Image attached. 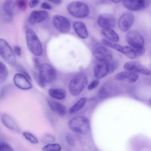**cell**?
Masks as SVG:
<instances>
[{
  "mask_svg": "<svg viewBox=\"0 0 151 151\" xmlns=\"http://www.w3.org/2000/svg\"><path fill=\"white\" fill-rule=\"evenodd\" d=\"M116 91V87L112 82H106L99 90L98 96L101 99H106L111 96Z\"/></svg>",
  "mask_w": 151,
  "mask_h": 151,
  "instance_id": "13",
  "label": "cell"
},
{
  "mask_svg": "<svg viewBox=\"0 0 151 151\" xmlns=\"http://www.w3.org/2000/svg\"><path fill=\"white\" fill-rule=\"evenodd\" d=\"M32 73L34 78L38 85L41 87H45V82L40 74L35 71H33Z\"/></svg>",
  "mask_w": 151,
  "mask_h": 151,
  "instance_id": "31",
  "label": "cell"
},
{
  "mask_svg": "<svg viewBox=\"0 0 151 151\" xmlns=\"http://www.w3.org/2000/svg\"><path fill=\"white\" fill-rule=\"evenodd\" d=\"M107 62H102L97 63L95 66L93 74L97 79L102 78L106 76L108 73Z\"/></svg>",
  "mask_w": 151,
  "mask_h": 151,
  "instance_id": "19",
  "label": "cell"
},
{
  "mask_svg": "<svg viewBox=\"0 0 151 151\" xmlns=\"http://www.w3.org/2000/svg\"><path fill=\"white\" fill-rule=\"evenodd\" d=\"M86 101L87 99L86 97L81 98L70 108L69 113L70 114L73 113L80 110L85 104Z\"/></svg>",
  "mask_w": 151,
  "mask_h": 151,
  "instance_id": "25",
  "label": "cell"
},
{
  "mask_svg": "<svg viewBox=\"0 0 151 151\" xmlns=\"http://www.w3.org/2000/svg\"><path fill=\"white\" fill-rule=\"evenodd\" d=\"M52 22L55 28L62 33H66L70 30V22L65 17L59 15H55L52 18Z\"/></svg>",
  "mask_w": 151,
  "mask_h": 151,
  "instance_id": "9",
  "label": "cell"
},
{
  "mask_svg": "<svg viewBox=\"0 0 151 151\" xmlns=\"http://www.w3.org/2000/svg\"><path fill=\"white\" fill-rule=\"evenodd\" d=\"M12 0H5L3 5V9L6 19L9 21L12 17Z\"/></svg>",
  "mask_w": 151,
  "mask_h": 151,
  "instance_id": "24",
  "label": "cell"
},
{
  "mask_svg": "<svg viewBox=\"0 0 151 151\" xmlns=\"http://www.w3.org/2000/svg\"><path fill=\"white\" fill-rule=\"evenodd\" d=\"M49 93L52 97L60 100L64 99L66 96V91L60 88H52L49 90Z\"/></svg>",
  "mask_w": 151,
  "mask_h": 151,
  "instance_id": "23",
  "label": "cell"
},
{
  "mask_svg": "<svg viewBox=\"0 0 151 151\" xmlns=\"http://www.w3.org/2000/svg\"><path fill=\"white\" fill-rule=\"evenodd\" d=\"M0 55L9 64L12 66L15 65V58L11 47L5 40L2 39H0Z\"/></svg>",
  "mask_w": 151,
  "mask_h": 151,
  "instance_id": "5",
  "label": "cell"
},
{
  "mask_svg": "<svg viewBox=\"0 0 151 151\" xmlns=\"http://www.w3.org/2000/svg\"><path fill=\"white\" fill-rule=\"evenodd\" d=\"M99 84V81L98 80H93L88 86V88L89 90L93 89L98 86Z\"/></svg>",
  "mask_w": 151,
  "mask_h": 151,
  "instance_id": "38",
  "label": "cell"
},
{
  "mask_svg": "<svg viewBox=\"0 0 151 151\" xmlns=\"http://www.w3.org/2000/svg\"><path fill=\"white\" fill-rule=\"evenodd\" d=\"M16 4L19 9L21 10L25 9L27 6L26 0H16Z\"/></svg>",
  "mask_w": 151,
  "mask_h": 151,
  "instance_id": "35",
  "label": "cell"
},
{
  "mask_svg": "<svg viewBox=\"0 0 151 151\" xmlns=\"http://www.w3.org/2000/svg\"><path fill=\"white\" fill-rule=\"evenodd\" d=\"M66 139L68 142L71 145L74 146L75 142L73 138L70 135H68L66 136Z\"/></svg>",
  "mask_w": 151,
  "mask_h": 151,
  "instance_id": "39",
  "label": "cell"
},
{
  "mask_svg": "<svg viewBox=\"0 0 151 151\" xmlns=\"http://www.w3.org/2000/svg\"><path fill=\"white\" fill-rule=\"evenodd\" d=\"M93 1L97 4H100L103 3L104 0H92Z\"/></svg>",
  "mask_w": 151,
  "mask_h": 151,
  "instance_id": "45",
  "label": "cell"
},
{
  "mask_svg": "<svg viewBox=\"0 0 151 151\" xmlns=\"http://www.w3.org/2000/svg\"><path fill=\"white\" fill-rule=\"evenodd\" d=\"M118 64L117 61L115 60H111L107 62V67L108 73L112 74L116 69L118 67Z\"/></svg>",
  "mask_w": 151,
  "mask_h": 151,
  "instance_id": "30",
  "label": "cell"
},
{
  "mask_svg": "<svg viewBox=\"0 0 151 151\" xmlns=\"http://www.w3.org/2000/svg\"><path fill=\"white\" fill-rule=\"evenodd\" d=\"M14 51L15 54L18 56H20L21 53V48L18 46H16L14 47Z\"/></svg>",
  "mask_w": 151,
  "mask_h": 151,
  "instance_id": "43",
  "label": "cell"
},
{
  "mask_svg": "<svg viewBox=\"0 0 151 151\" xmlns=\"http://www.w3.org/2000/svg\"><path fill=\"white\" fill-rule=\"evenodd\" d=\"M126 40L129 44L134 49L144 47V38L139 31L135 30L129 32L126 35Z\"/></svg>",
  "mask_w": 151,
  "mask_h": 151,
  "instance_id": "7",
  "label": "cell"
},
{
  "mask_svg": "<svg viewBox=\"0 0 151 151\" xmlns=\"http://www.w3.org/2000/svg\"><path fill=\"white\" fill-rule=\"evenodd\" d=\"M47 101L50 107L53 111L60 115H65L67 109L65 105L50 98H48Z\"/></svg>",
  "mask_w": 151,
  "mask_h": 151,
  "instance_id": "18",
  "label": "cell"
},
{
  "mask_svg": "<svg viewBox=\"0 0 151 151\" xmlns=\"http://www.w3.org/2000/svg\"><path fill=\"white\" fill-rule=\"evenodd\" d=\"M48 15V13L45 10L34 11L29 17V21L31 24L35 25L45 21Z\"/></svg>",
  "mask_w": 151,
  "mask_h": 151,
  "instance_id": "17",
  "label": "cell"
},
{
  "mask_svg": "<svg viewBox=\"0 0 151 151\" xmlns=\"http://www.w3.org/2000/svg\"><path fill=\"white\" fill-rule=\"evenodd\" d=\"M88 79L87 75L81 73L74 76L69 84V91L72 96H76L80 94L87 86Z\"/></svg>",
  "mask_w": 151,
  "mask_h": 151,
  "instance_id": "1",
  "label": "cell"
},
{
  "mask_svg": "<svg viewBox=\"0 0 151 151\" xmlns=\"http://www.w3.org/2000/svg\"><path fill=\"white\" fill-rule=\"evenodd\" d=\"M61 146L59 144L51 143L43 147L42 150L44 151H59L61 150Z\"/></svg>",
  "mask_w": 151,
  "mask_h": 151,
  "instance_id": "29",
  "label": "cell"
},
{
  "mask_svg": "<svg viewBox=\"0 0 151 151\" xmlns=\"http://www.w3.org/2000/svg\"><path fill=\"white\" fill-rule=\"evenodd\" d=\"M67 9L71 15L77 18L85 17L89 13V9L88 5L81 1L71 2L67 6Z\"/></svg>",
  "mask_w": 151,
  "mask_h": 151,
  "instance_id": "4",
  "label": "cell"
},
{
  "mask_svg": "<svg viewBox=\"0 0 151 151\" xmlns=\"http://www.w3.org/2000/svg\"><path fill=\"white\" fill-rule=\"evenodd\" d=\"M55 141L54 137L50 134H46L45 135L42 139V142L46 144L52 143Z\"/></svg>",
  "mask_w": 151,
  "mask_h": 151,
  "instance_id": "33",
  "label": "cell"
},
{
  "mask_svg": "<svg viewBox=\"0 0 151 151\" xmlns=\"http://www.w3.org/2000/svg\"><path fill=\"white\" fill-rule=\"evenodd\" d=\"M14 81L15 85L21 89L27 90L32 88V85L29 80L22 74H15L14 76Z\"/></svg>",
  "mask_w": 151,
  "mask_h": 151,
  "instance_id": "16",
  "label": "cell"
},
{
  "mask_svg": "<svg viewBox=\"0 0 151 151\" xmlns=\"http://www.w3.org/2000/svg\"><path fill=\"white\" fill-rule=\"evenodd\" d=\"M9 75V71L5 65L0 62V84L4 83Z\"/></svg>",
  "mask_w": 151,
  "mask_h": 151,
  "instance_id": "26",
  "label": "cell"
},
{
  "mask_svg": "<svg viewBox=\"0 0 151 151\" xmlns=\"http://www.w3.org/2000/svg\"><path fill=\"white\" fill-rule=\"evenodd\" d=\"M134 50L137 56H141L144 53L145 49L144 47L134 48Z\"/></svg>",
  "mask_w": 151,
  "mask_h": 151,
  "instance_id": "37",
  "label": "cell"
},
{
  "mask_svg": "<svg viewBox=\"0 0 151 151\" xmlns=\"http://www.w3.org/2000/svg\"><path fill=\"white\" fill-rule=\"evenodd\" d=\"M26 36L27 46L30 52L37 56L41 55L43 51L42 45L35 33L28 29L26 31Z\"/></svg>",
  "mask_w": 151,
  "mask_h": 151,
  "instance_id": "2",
  "label": "cell"
},
{
  "mask_svg": "<svg viewBox=\"0 0 151 151\" xmlns=\"http://www.w3.org/2000/svg\"><path fill=\"white\" fill-rule=\"evenodd\" d=\"M138 77L139 75L137 73L128 71L121 72L117 73L115 75L114 78L117 81L132 83L136 82Z\"/></svg>",
  "mask_w": 151,
  "mask_h": 151,
  "instance_id": "15",
  "label": "cell"
},
{
  "mask_svg": "<svg viewBox=\"0 0 151 151\" xmlns=\"http://www.w3.org/2000/svg\"><path fill=\"white\" fill-rule=\"evenodd\" d=\"M49 1L56 4H60L62 1V0H48Z\"/></svg>",
  "mask_w": 151,
  "mask_h": 151,
  "instance_id": "44",
  "label": "cell"
},
{
  "mask_svg": "<svg viewBox=\"0 0 151 151\" xmlns=\"http://www.w3.org/2000/svg\"><path fill=\"white\" fill-rule=\"evenodd\" d=\"M17 70L24 76L29 81H31V78L27 71L21 65L18 64L17 65Z\"/></svg>",
  "mask_w": 151,
  "mask_h": 151,
  "instance_id": "34",
  "label": "cell"
},
{
  "mask_svg": "<svg viewBox=\"0 0 151 151\" xmlns=\"http://www.w3.org/2000/svg\"><path fill=\"white\" fill-rule=\"evenodd\" d=\"M74 29L78 36L83 39H86L88 36V33L86 27L83 23L76 21L73 23Z\"/></svg>",
  "mask_w": 151,
  "mask_h": 151,
  "instance_id": "20",
  "label": "cell"
},
{
  "mask_svg": "<svg viewBox=\"0 0 151 151\" xmlns=\"http://www.w3.org/2000/svg\"><path fill=\"white\" fill-rule=\"evenodd\" d=\"M38 69L39 74L45 83H51L56 78V71L50 65L42 63L40 65Z\"/></svg>",
  "mask_w": 151,
  "mask_h": 151,
  "instance_id": "8",
  "label": "cell"
},
{
  "mask_svg": "<svg viewBox=\"0 0 151 151\" xmlns=\"http://www.w3.org/2000/svg\"><path fill=\"white\" fill-rule=\"evenodd\" d=\"M39 0H31L29 3V6L30 8H33L36 6L39 3Z\"/></svg>",
  "mask_w": 151,
  "mask_h": 151,
  "instance_id": "42",
  "label": "cell"
},
{
  "mask_svg": "<svg viewBox=\"0 0 151 151\" xmlns=\"http://www.w3.org/2000/svg\"><path fill=\"white\" fill-rule=\"evenodd\" d=\"M126 70L139 73L146 75H150V70L141 63L136 61H130L126 63L124 65Z\"/></svg>",
  "mask_w": 151,
  "mask_h": 151,
  "instance_id": "12",
  "label": "cell"
},
{
  "mask_svg": "<svg viewBox=\"0 0 151 151\" xmlns=\"http://www.w3.org/2000/svg\"><path fill=\"white\" fill-rule=\"evenodd\" d=\"M2 123L6 127L15 132H18V127L12 119L6 114H3L1 117Z\"/></svg>",
  "mask_w": 151,
  "mask_h": 151,
  "instance_id": "21",
  "label": "cell"
},
{
  "mask_svg": "<svg viewBox=\"0 0 151 151\" xmlns=\"http://www.w3.org/2000/svg\"><path fill=\"white\" fill-rule=\"evenodd\" d=\"M23 134L25 137L32 143L37 144L38 143L37 139L30 132H25Z\"/></svg>",
  "mask_w": 151,
  "mask_h": 151,
  "instance_id": "32",
  "label": "cell"
},
{
  "mask_svg": "<svg viewBox=\"0 0 151 151\" xmlns=\"http://www.w3.org/2000/svg\"><path fill=\"white\" fill-rule=\"evenodd\" d=\"M69 126L73 131L82 134H87L90 130L89 120L83 116H78L73 117L69 121Z\"/></svg>",
  "mask_w": 151,
  "mask_h": 151,
  "instance_id": "3",
  "label": "cell"
},
{
  "mask_svg": "<svg viewBox=\"0 0 151 151\" xmlns=\"http://www.w3.org/2000/svg\"><path fill=\"white\" fill-rule=\"evenodd\" d=\"M13 151L12 147L7 143L5 142L0 143V151Z\"/></svg>",
  "mask_w": 151,
  "mask_h": 151,
  "instance_id": "36",
  "label": "cell"
},
{
  "mask_svg": "<svg viewBox=\"0 0 151 151\" xmlns=\"http://www.w3.org/2000/svg\"><path fill=\"white\" fill-rule=\"evenodd\" d=\"M134 16L132 13L127 12L123 14L119 18L118 25L119 29L125 32L131 27L134 22Z\"/></svg>",
  "mask_w": 151,
  "mask_h": 151,
  "instance_id": "10",
  "label": "cell"
},
{
  "mask_svg": "<svg viewBox=\"0 0 151 151\" xmlns=\"http://www.w3.org/2000/svg\"><path fill=\"white\" fill-rule=\"evenodd\" d=\"M123 4L127 9L132 11H137L149 6V0H123Z\"/></svg>",
  "mask_w": 151,
  "mask_h": 151,
  "instance_id": "11",
  "label": "cell"
},
{
  "mask_svg": "<svg viewBox=\"0 0 151 151\" xmlns=\"http://www.w3.org/2000/svg\"><path fill=\"white\" fill-rule=\"evenodd\" d=\"M115 3H118L121 1L122 0H110Z\"/></svg>",
  "mask_w": 151,
  "mask_h": 151,
  "instance_id": "46",
  "label": "cell"
},
{
  "mask_svg": "<svg viewBox=\"0 0 151 151\" xmlns=\"http://www.w3.org/2000/svg\"><path fill=\"white\" fill-rule=\"evenodd\" d=\"M102 42L104 45L114 49L122 53L123 46L105 39L102 40Z\"/></svg>",
  "mask_w": 151,
  "mask_h": 151,
  "instance_id": "28",
  "label": "cell"
},
{
  "mask_svg": "<svg viewBox=\"0 0 151 151\" xmlns=\"http://www.w3.org/2000/svg\"><path fill=\"white\" fill-rule=\"evenodd\" d=\"M99 25L104 28H110L114 27L116 24L114 17L111 14L103 13L100 14L98 18Z\"/></svg>",
  "mask_w": 151,
  "mask_h": 151,
  "instance_id": "14",
  "label": "cell"
},
{
  "mask_svg": "<svg viewBox=\"0 0 151 151\" xmlns=\"http://www.w3.org/2000/svg\"><path fill=\"white\" fill-rule=\"evenodd\" d=\"M41 8L47 10H50L52 9V6L48 3L44 2L41 4Z\"/></svg>",
  "mask_w": 151,
  "mask_h": 151,
  "instance_id": "41",
  "label": "cell"
},
{
  "mask_svg": "<svg viewBox=\"0 0 151 151\" xmlns=\"http://www.w3.org/2000/svg\"><path fill=\"white\" fill-rule=\"evenodd\" d=\"M122 53L130 59H134L137 57L134 50L130 46H123Z\"/></svg>",
  "mask_w": 151,
  "mask_h": 151,
  "instance_id": "27",
  "label": "cell"
},
{
  "mask_svg": "<svg viewBox=\"0 0 151 151\" xmlns=\"http://www.w3.org/2000/svg\"><path fill=\"white\" fill-rule=\"evenodd\" d=\"M94 56L100 61L108 62L113 57L112 53L110 50L99 44L95 45L92 49Z\"/></svg>",
  "mask_w": 151,
  "mask_h": 151,
  "instance_id": "6",
  "label": "cell"
},
{
  "mask_svg": "<svg viewBox=\"0 0 151 151\" xmlns=\"http://www.w3.org/2000/svg\"><path fill=\"white\" fill-rule=\"evenodd\" d=\"M33 61L35 68L36 69H38L40 65L38 58L37 57H34L33 58Z\"/></svg>",
  "mask_w": 151,
  "mask_h": 151,
  "instance_id": "40",
  "label": "cell"
},
{
  "mask_svg": "<svg viewBox=\"0 0 151 151\" xmlns=\"http://www.w3.org/2000/svg\"><path fill=\"white\" fill-rule=\"evenodd\" d=\"M102 35L105 38L111 42H118L119 37L117 33L111 28H104L101 32Z\"/></svg>",
  "mask_w": 151,
  "mask_h": 151,
  "instance_id": "22",
  "label": "cell"
}]
</instances>
